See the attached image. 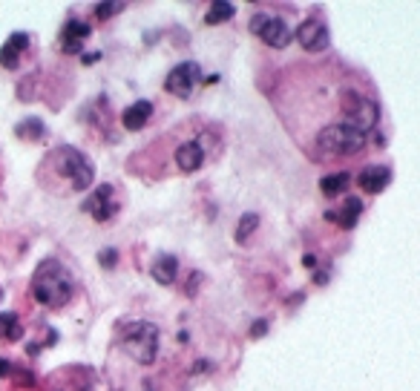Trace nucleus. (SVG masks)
Masks as SVG:
<instances>
[{"mask_svg": "<svg viewBox=\"0 0 420 391\" xmlns=\"http://www.w3.org/2000/svg\"><path fill=\"white\" fill-rule=\"evenodd\" d=\"M21 334H23V328L18 323V314H12V311H4V314H0V340L18 343Z\"/></svg>", "mask_w": 420, "mask_h": 391, "instance_id": "nucleus-15", "label": "nucleus"}, {"mask_svg": "<svg viewBox=\"0 0 420 391\" xmlns=\"http://www.w3.org/2000/svg\"><path fill=\"white\" fill-rule=\"evenodd\" d=\"M256 227H259V216H256V213H245V216L239 219V224H236V242L245 245L248 236H251V233H253Z\"/></svg>", "mask_w": 420, "mask_h": 391, "instance_id": "nucleus-20", "label": "nucleus"}, {"mask_svg": "<svg viewBox=\"0 0 420 391\" xmlns=\"http://www.w3.org/2000/svg\"><path fill=\"white\" fill-rule=\"evenodd\" d=\"M95 61H101V52H90V55H84V63H95Z\"/></svg>", "mask_w": 420, "mask_h": 391, "instance_id": "nucleus-29", "label": "nucleus"}, {"mask_svg": "<svg viewBox=\"0 0 420 391\" xmlns=\"http://www.w3.org/2000/svg\"><path fill=\"white\" fill-rule=\"evenodd\" d=\"M153 115V104L150 101H135L132 107H127L124 110V115H121V121H124V127L127 130H142L145 124H147V118Z\"/></svg>", "mask_w": 420, "mask_h": 391, "instance_id": "nucleus-14", "label": "nucleus"}, {"mask_svg": "<svg viewBox=\"0 0 420 391\" xmlns=\"http://www.w3.org/2000/svg\"><path fill=\"white\" fill-rule=\"evenodd\" d=\"M360 213H363V202H360L357 196H352V199H348V202H345L342 213H337V221H340V227H345V230H352V227L357 224Z\"/></svg>", "mask_w": 420, "mask_h": 391, "instance_id": "nucleus-17", "label": "nucleus"}, {"mask_svg": "<svg viewBox=\"0 0 420 391\" xmlns=\"http://www.w3.org/2000/svg\"><path fill=\"white\" fill-rule=\"evenodd\" d=\"M297 38H300L303 49H308V52H322V49H328V29H325V24L317 21V18L305 21V24L297 29Z\"/></svg>", "mask_w": 420, "mask_h": 391, "instance_id": "nucleus-8", "label": "nucleus"}, {"mask_svg": "<svg viewBox=\"0 0 420 391\" xmlns=\"http://www.w3.org/2000/svg\"><path fill=\"white\" fill-rule=\"evenodd\" d=\"M176 271H179V259L173 254H159L156 262L150 265V273L159 285H170L176 279Z\"/></svg>", "mask_w": 420, "mask_h": 391, "instance_id": "nucleus-13", "label": "nucleus"}, {"mask_svg": "<svg viewBox=\"0 0 420 391\" xmlns=\"http://www.w3.org/2000/svg\"><path fill=\"white\" fill-rule=\"evenodd\" d=\"M377 118H380V110H377V104L372 98H363L357 93L345 95V121L342 124H348V127H355L357 132L369 135L377 127Z\"/></svg>", "mask_w": 420, "mask_h": 391, "instance_id": "nucleus-5", "label": "nucleus"}, {"mask_svg": "<svg viewBox=\"0 0 420 391\" xmlns=\"http://www.w3.org/2000/svg\"><path fill=\"white\" fill-rule=\"evenodd\" d=\"M317 147L331 155H357L366 147V135L348 124H331L317 135Z\"/></svg>", "mask_w": 420, "mask_h": 391, "instance_id": "nucleus-3", "label": "nucleus"}, {"mask_svg": "<svg viewBox=\"0 0 420 391\" xmlns=\"http://www.w3.org/2000/svg\"><path fill=\"white\" fill-rule=\"evenodd\" d=\"M84 38H90V24H84V21H69V24L63 26V32H61V49H63L66 55H78Z\"/></svg>", "mask_w": 420, "mask_h": 391, "instance_id": "nucleus-10", "label": "nucleus"}, {"mask_svg": "<svg viewBox=\"0 0 420 391\" xmlns=\"http://www.w3.org/2000/svg\"><path fill=\"white\" fill-rule=\"evenodd\" d=\"M9 374V360L6 357H0V380H4Z\"/></svg>", "mask_w": 420, "mask_h": 391, "instance_id": "nucleus-28", "label": "nucleus"}, {"mask_svg": "<svg viewBox=\"0 0 420 391\" xmlns=\"http://www.w3.org/2000/svg\"><path fill=\"white\" fill-rule=\"evenodd\" d=\"M121 9H124L121 4H98V6H95V18H98V21H107V18H112L115 12H121Z\"/></svg>", "mask_w": 420, "mask_h": 391, "instance_id": "nucleus-22", "label": "nucleus"}, {"mask_svg": "<svg viewBox=\"0 0 420 391\" xmlns=\"http://www.w3.org/2000/svg\"><path fill=\"white\" fill-rule=\"evenodd\" d=\"M9 46H15L18 52H23V49L29 46V35H26V32H15V35L9 38Z\"/></svg>", "mask_w": 420, "mask_h": 391, "instance_id": "nucleus-23", "label": "nucleus"}, {"mask_svg": "<svg viewBox=\"0 0 420 391\" xmlns=\"http://www.w3.org/2000/svg\"><path fill=\"white\" fill-rule=\"evenodd\" d=\"M121 348L135 363H153L159 354V328L153 323H124L121 325Z\"/></svg>", "mask_w": 420, "mask_h": 391, "instance_id": "nucleus-2", "label": "nucleus"}, {"mask_svg": "<svg viewBox=\"0 0 420 391\" xmlns=\"http://www.w3.org/2000/svg\"><path fill=\"white\" fill-rule=\"evenodd\" d=\"M348 182H352V176H348V173H328V176L320 179V190L325 196H340L348 187Z\"/></svg>", "mask_w": 420, "mask_h": 391, "instance_id": "nucleus-18", "label": "nucleus"}, {"mask_svg": "<svg viewBox=\"0 0 420 391\" xmlns=\"http://www.w3.org/2000/svg\"><path fill=\"white\" fill-rule=\"evenodd\" d=\"M360 187L366 190V193H383L386 187H389V182H392V170L389 167H383V165H372V167H366L363 173H360Z\"/></svg>", "mask_w": 420, "mask_h": 391, "instance_id": "nucleus-11", "label": "nucleus"}, {"mask_svg": "<svg viewBox=\"0 0 420 391\" xmlns=\"http://www.w3.org/2000/svg\"><path fill=\"white\" fill-rule=\"evenodd\" d=\"M199 81H201L199 63H196V61H184V63H179V66H173V69L167 72L164 90H167L170 95H176V98H190L193 90L199 87Z\"/></svg>", "mask_w": 420, "mask_h": 391, "instance_id": "nucleus-6", "label": "nucleus"}, {"mask_svg": "<svg viewBox=\"0 0 420 391\" xmlns=\"http://www.w3.org/2000/svg\"><path fill=\"white\" fill-rule=\"evenodd\" d=\"M55 167L61 170V176L69 179V187H73L75 193H81V190H87L93 184V173H95L93 162L84 152H78L73 147H61L55 152Z\"/></svg>", "mask_w": 420, "mask_h": 391, "instance_id": "nucleus-4", "label": "nucleus"}, {"mask_svg": "<svg viewBox=\"0 0 420 391\" xmlns=\"http://www.w3.org/2000/svg\"><path fill=\"white\" fill-rule=\"evenodd\" d=\"M303 265L314 271V268H317V256H314V254H308V256H303Z\"/></svg>", "mask_w": 420, "mask_h": 391, "instance_id": "nucleus-26", "label": "nucleus"}, {"mask_svg": "<svg viewBox=\"0 0 420 391\" xmlns=\"http://www.w3.org/2000/svg\"><path fill=\"white\" fill-rule=\"evenodd\" d=\"M256 35H259L271 49H285V46L291 43V29H288V24H285L283 18H268V15H265V21H262V26L256 29Z\"/></svg>", "mask_w": 420, "mask_h": 391, "instance_id": "nucleus-7", "label": "nucleus"}, {"mask_svg": "<svg viewBox=\"0 0 420 391\" xmlns=\"http://www.w3.org/2000/svg\"><path fill=\"white\" fill-rule=\"evenodd\" d=\"M84 210H87V213H93L98 221L112 219V216L118 213V204L112 202V184H101V187L93 193V199H87V202H84Z\"/></svg>", "mask_w": 420, "mask_h": 391, "instance_id": "nucleus-9", "label": "nucleus"}, {"mask_svg": "<svg viewBox=\"0 0 420 391\" xmlns=\"http://www.w3.org/2000/svg\"><path fill=\"white\" fill-rule=\"evenodd\" d=\"M265 331H268V323H265V320H256V323L251 325V337H253V340L265 337Z\"/></svg>", "mask_w": 420, "mask_h": 391, "instance_id": "nucleus-25", "label": "nucleus"}, {"mask_svg": "<svg viewBox=\"0 0 420 391\" xmlns=\"http://www.w3.org/2000/svg\"><path fill=\"white\" fill-rule=\"evenodd\" d=\"M32 293L41 305L46 308H63L75 293V285H73V276L63 271L61 262L55 259H46L41 262V268L35 271V279H32Z\"/></svg>", "mask_w": 420, "mask_h": 391, "instance_id": "nucleus-1", "label": "nucleus"}, {"mask_svg": "<svg viewBox=\"0 0 420 391\" xmlns=\"http://www.w3.org/2000/svg\"><path fill=\"white\" fill-rule=\"evenodd\" d=\"M176 165H179V170H184V173L199 170V167L204 165V150H201V144H199V141L182 144V147L176 150Z\"/></svg>", "mask_w": 420, "mask_h": 391, "instance_id": "nucleus-12", "label": "nucleus"}, {"mask_svg": "<svg viewBox=\"0 0 420 391\" xmlns=\"http://www.w3.org/2000/svg\"><path fill=\"white\" fill-rule=\"evenodd\" d=\"M18 55H21V52H18L15 46L6 43L4 49H0V63H4L6 69H15V66H18Z\"/></svg>", "mask_w": 420, "mask_h": 391, "instance_id": "nucleus-21", "label": "nucleus"}, {"mask_svg": "<svg viewBox=\"0 0 420 391\" xmlns=\"http://www.w3.org/2000/svg\"><path fill=\"white\" fill-rule=\"evenodd\" d=\"M314 282H317V285H325V282H328V271H317V273H314Z\"/></svg>", "mask_w": 420, "mask_h": 391, "instance_id": "nucleus-27", "label": "nucleus"}, {"mask_svg": "<svg viewBox=\"0 0 420 391\" xmlns=\"http://www.w3.org/2000/svg\"><path fill=\"white\" fill-rule=\"evenodd\" d=\"M233 12H236V6H233V4H228V0H216V4L207 9V15H204V24H207V26L225 24V21H231V18H233Z\"/></svg>", "mask_w": 420, "mask_h": 391, "instance_id": "nucleus-16", "label": "nucleus"}, {"mask_svg": "<svg viewBox=\"0 0 420 391\" xmlns=\"http://www.w3.org/2000/svg\"><path fill=\"white\" fill-rule=\"evenodd\" d=\"M115 259H118V254H115V251H104V254H98V262H101L104 268H112V265H115Z\"/></svg>", "mask_w": 420, "mask_h": 391, "instance_id": "nucleus-24", "label": "nucleus"}, {"mask_svg": "<svg viewBox=\"0 0 420 391\" xmlns=\"http://www.w3.org/2000/svg\"><path fill=\"white\" fill-rule=\"evenodd\" d=\"M43 135V121L41 118H26L18 124V138L23 141H38Z\"/></svg>", "mask_w": 420, "mask_h": 391, "instance_id": "nucleus-19", "label": "nucleus"}]
</instances>
